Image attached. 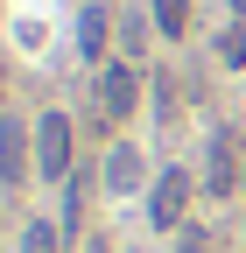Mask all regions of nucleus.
<instances>
[{
    "label": "nucleus",
    "mask_w": 246,
    "mask_h": 253,
    "mask_svg": "<svg viewBox=\"0 0 246 253\" xmlns=\"http://www.w3.org/2000/svg\"><path fill=\"white\" fill-rule=\"evenodd\" d=\"M155 28L162 36H183L190 28V0H155Z\"/></svg>",
    "instance_id": "nucleus-9"
},
{
    "label": "nucleus",
    "mask_w": 246,
    "mask_h": 253,
    "mask_svg": "<svg viewBox=\"0 0 246 253\" xmlns=\"http://www.w3.org/2000/svg\"><path fill=\"white\" fill-rule=\"evenodd\" d=\"M141 183H148L141 148H127V141H120V148H106V190H113V197H127V190H141Z\"/></svg>",
    "instance_id": "nucleus-6"
},
{
    "label": "nucleus",
    "mask_w": 246,
    "mask_h": 253,
    "mask_svg": "<svg viewBox=\"0 0 246 253\" xmlns=\"http://www.w3.org/2000/svg\"><path fill=\"white\" fill-rule=\"evenodd\" d=\"M183 204H190V176H183V169H162L155 183H148V225L176 232L183 225Z\"/></svg>",
    "instance_id": "nucleus-2"
},
{
    "label": "nucleus",
    "mask_w": 246,
    "mask_h": 253,
    "mask_svg": "<svg viewBox=\"0 0 246 253\" xmlns=\"http://www.w3.org/2000/svg\"><path fill=\"white\" fill-rule=\"evenodd\" d=\"M204 190H211V197H232V183L246 176V148H232V134H225V126H218V134H211V155H204Z\"/></svg>",
    "instance_id": "nucleus-3"
},
{
    "label": "nucleus",
    "mask_w": 246,
    "mask_h": 253,
    "mask_svg": "<svg viewBox=\"0 0 246 253\" xmlns=\"http://www.w3.org/2000/svg\"><path fill=\"white\" fill-rule=\"evenodd\" d=\"M0 84H7V63H0Z\"/></svg>",
    "instance_id": "nucleus-13"
},
{
    "label": "nucleus",
    "mask_w": 246,
    "mask_h": 253,
    "mask_svg": "<svg viewBox=\"0 0 246 253\" xmlns=\"http://www.w3.org/2000/svg\"><path fill=\"white\" fill-rule=\"evenodd\" d=\"M36 176H49V183L71 176V120L64 113H42L36 120Z\"/></svg>",
    "instance_id": "nucleus-1"
},
{
    "label": "nucleus",
    "mask_w": 246,
    "mask_h": 253,
    "mask_svg": "<svg viewBox=\"0 0 246 253\" xmlns=\"http://www.w3.org/2000/svg\"><path fill=\"white\" fill-rule=\"evenodd\" d=\"M218 63H232V71H246V28L232 21L225 36H218Z\"/></svg>",
    "instance_id": "nucleus-10"
},
{
    "label": "nucleus",
    "mask_w": 246,
    "mask_h": 253,
    "mask_svg": "<svg viewBox=\"0 0 246 253\" xmlns=\"http://www.w3.org/2000/svg\"><path fill=\"white\" fill-rule=\"evenodd\" d=\"M225 7H232V14H246V0H225Z\"/></svg>",
    "instance_id": "nucleus-12"
},
{
    "label": "nucleus",
    "mask_w": 246,
    "mask_h": 253,
    "mask_svg": "<svg viewBox=\"0 0 246 253\" xmlns=\"http://www.w3.org/2000/svg\"><path fill=\"white\" fill-rule=\"evenodd\" d=\"M99 106H106V120H127V113L141 106V78H134V63H106V71H99Z\"/></svg>",
    "instance_id": "nucleus-4"
},
{
    "label": "nucleus",
    "mask_w": 246,
    "mask_h": 253,
    "mask_svg": "<svg viewBox=\"0 0 246 253\" xmlns=\"http://www.w3.org/2000/svg\"><path fill=\"white\" fill-rule=\"evenodd\" d=\"M78 56H106V14H99V7L78 21Z\"/></svg>",
    "instance_id": "nucleus-8"
},
{
    "label": "nucleus",
    "mask_w": 246,
    "mask_h": 253,
    "mask_svg": "<svg viewBox=\"0 0 246 253\" xmlns=\"http://www.w3.org/2000/svg\"><path fill=\"white\" fill-rule=\"evenodd\" d=\"M21 253H64V225H56V218H28Z\"/></svg>",
    "instance_id": "nucleus-7"
},
{
    "label": "nucleus",
    "mask_w": 246,
    "mask_h": 253,
    "mask_svg": "<svg viewBox=\"0 0 246 253\" xmlns=\"http://www.w3.org/2000/svg\"><path fill=\"white\" fill-rule=\"evenodd\" d=\"M36 169V134H21L14 120H0V183H21Z\"/></svg>",
    "instance_id": "nucleus-5"
},
{
    "label": "nucleus",
    "mask_w": 246,
    "mask_h": 253,
    "mask_svg": "<svg viewBox=\"0 0 246 253\" xmlns=\"http://www.w3.org/2000/svg\"><path fill=\"white\" fill-rule=\"evenodd\" d=\"M176 253H211V246H204V232H197V225H183V232H176Z\"/></svg>",
    "instance_id": "nucleus-11"
}]
</instances>
